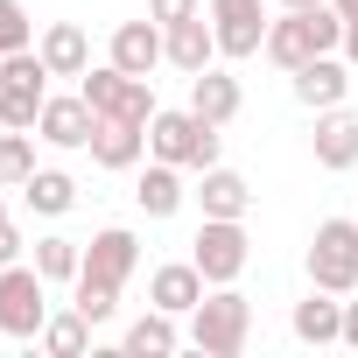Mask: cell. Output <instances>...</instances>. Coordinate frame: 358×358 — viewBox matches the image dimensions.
<instances>
[{
    "instance_id": "1",
    "label": "cell",
    "mask_w": 358,
    "mask_h": 358,
    "mask_svg": "<svg viewBox=\"0 0 358 358\" xmlns=\"http://www.w3.org/2000/svg\"><path fill=\"white\" fill-rule=\"evenodd\" d=\"M344 43V15L330 8H281V22H267V57L281 64V71H302V64H316V57H330Z\"/></svg>"
},
{
    "instance_id": "2",
    "label": "cell",
    "mask_w": 358,
    "mask_h": 358,
    "mask_svg": "<svg viewBox=\"0 0 358 358\" xmlns=\"http://www.w3.org/2000/svg\"><path fill=\"white\" fill-rule=\"evenodd\" d=\"M148 148H155V162H176V169H218V127L197 113V106H183V113H155L148 120Z\"/></svg>"
},
{
    "instance_id": "3",
    "label": "cell",
    "mask_w": 358,
    "mask_h": 358,
    "mask_svg": "<svg viewBox=\"0 0 358 358\" xmlns=\"http://www.w3.org/2000/svg\"><path fill=\"white\" fill-rule=\"evenodd\" d=\"M246 330H253V302H246L232 281L190 309V344H197L204 358H239V351H246Z\"/></svg>"
},
{
    "instance_id": "4",
    "label": "cell",
    "mask_w": 358,
    "mask_h": 358,
    "mask_svg": "<svg viewBox=\"0 0 358 358\" xmlns=\"http://www.w3.org/2000/svg\"><path fill=\"white\" fill-rule=\"evenodd\" d=\"M309 281L330 288V295L358 288V218H323L316 225V239H309Z\"/></svg>"
},
{
    "instance_id": "5",
    "label": "cell",
    "mask_w": 358,
    "mask_h": 358,
    "mask_svg": "<svg viewBox=\"0 0 358 358\" xmlns=\"http://www.w3.org/2000/svg\"><path fill=\"white\" fill-rule=\"evenodd\" d=\"M50 281L36 274V267H0V337H22V344H36L43 337V323H50V295H43Z\"/></svg>"
},
{
    "instance_id": "6",
    "label": "cell",
    "mask_w": 358,
    "mask_h": 358,
    "mask_svg": "<svg viewBox=\"0 0 358 358\" xmlns=\"http://www.w3.org/2000/svg\"><path fill=\"white\" fill-rule=\"evenodd\" d=\"M85 106L99 113V120H155L162 106H155V92H148V78H134V71H120V64H106V71H85Z\"/></svg>"
},
{
    "instance_id": "7",
    "label": "cell",
    "mask_w": 358,
    "mask_h": 358,
    "mask_svg": "<svg viewBox=\"0 0 358 358\" xmlns=\"http://www.w3.org/2000/svg\"><path fill=\"white\" fill-rule=\"evenodd\" d=\"M246 225L239 218H204L197 225V239H190V260H197V274L211 281V288H225V281H239L246 274Z\"/></svg>"
},
{
    "instance_id": "8",
    "label": "cell",
    "mask_w": 358,
    "mask_h": 358,
    "mask_svg": "<svg viewBox=\"0 0 358 358\" xmlns=\"http://www.w3.org/2000/svg\"><path fill=\"white\" fill-rule=\"evenodd\" d=\"M211 36H218V57H260L267 50L260 0H211Z\"/></svg>"
},
{
    "instance_id": "9",
    "label": "cell",
    "mask_w": 358,
    "mask_h": 358,
    "mask_svg": "<svg viewBox=\"0 0 358 358\" xmlns=\"http://www.w3.org/2000/svg\"><path fill=\"white\" fill-rule=\"evenodd\" d=\"M92 127H99V113L85 106V92H78V99H43L36 134H43L50 148H92Z\"/></svg>"
},
{
    "instance_id": "10",
    "label": "cell",
    "mask_w": 358,
    "mask_h": 358,
    "mask_svg": "<svg viewBox=\"0 0 358 358\" xmlns=\"http://www.w3.org/2000/svg\"><path fill=\"white\" fill-rule=\"evenodd\" d=\"M295 99H302L309 113H330V106H344V99H351V64H337V57H316V64H302V71H295Z\"/></svg>"
},
{
    "instance_id": "11",
    "label": "cell",
    "mask_w": 358,
    "mask_h": 358,
    "mask_svg": "<svg viewBox=\"0 0 358 358\" xmlns=\"http://www.w3.org/2000/svg\"><path fill=\"white\" fill-rule=\"evenodd\" d=\"M134 260H141V239L113 225V232H99V239H92V253H85V267H78V274H92V281H106V288H127Z\"/></svg>"
},
{
    "instance_id": "12",
    "label": "cell",
    "mask_w": 358,
    "mask_h": 358,
    "mask_svg": "<svg viewBox=\"0 0 358 358\" xmlns=\"http://www.w3.org/2000/svg\"><path fill=\"white\" fill-rule=\"evenodd\" d=\"M204 274H197V260H176V267H155V281H148V302L155 309H169V316H190L197 302H204Z\"/></svg>"
},
{
    "instance_id": "13",
    "label": "cell",
    "mask_w": 358,
    "mask_h": 358,
    "mask_svg": "<svg viewBox=\"0 0 358 358\" xmlns=\"http://www.w3.org/2000/svg\"><path fill=\"white\" fill-rule=\"evenodd\" d=\"M162 50H169V64L183 71V78H197V71H211V57H218V36H211V22H204V15H190V22L162 29Z\"/></svg>"
},
{
    "instance_id": "14",
    "label": "cell",
    "mask_w": 358,
    "mask_h": 358,
    "mask_svg": "<svg viewBox=\"0 0 358 358\" xmlns=\"http://www.w3.org/2000/svg\"><path fill=\"white\" fill-rule=\"evenodd\" d=\"M162 57H169V50H162V22H155V15H148V22H120V29H113V64H120V71L148 78Z\"/></svg>"
},
{
    "instance_id": "15",
    "label": "cell",
    "mask_w": 358,
    "mask_h": 358,
    "mask_svg": "<svg viewBox=\"0 0 358 358\" xmlns=\"http://www.w3.org/2000/svg\"><path fill=\"white\" fill-rule=\"evenodd\" d=\"M141 148H148V127L141 120H99L92 127V162L99 169H134Z\"/></svg>"
},
{
    "instance_id": "16",
    "label": "cell",
    "mask_w": 358,
    "mask_h": 358,
    "mask_svg": "<svg viewBox=\"0 0 358 358\" xmlns=\"http://www.w3.org/2000/svg\"><path fill=\"white\" fill-rule=\"evenodd\" d=\"M43 64H50V78H85L92 71V43H85V29L78 22H57V29H43Z\"/></svg>"
},
{
    "instance_id": "17",
    "label": "cell",
    "mask_w": 358,
    "mask_h": 358,
    "mask_svg": "<svg viewBox=\"0 0 358 358\" xmlns=\"http://www.w3.org/2000/svg\"><path fill=\"white\" fill-rule=\"evenodd\" d=\"M295 337L316 344V351H323V344H344V302H337L330 288H316L309 302H295Z\"/></svg>"
},
{
    "instance_id": "18",
    "label": "cell",
    "mask_w": 358,
    "mask_h": 358,
    "mask_svg": "<svg viewBox=\"0 0 358 358\" xmlns=\"http://www.w3.org/2000/svg\"><path fill=\"white\" fill-rule=\"evenodd\" d=\"M316 162H323V169H351V162H358V113L330 106V113L316 120Z\"/></svg>"
},
{
    "instance_id": "19",
    "label": "cell",
    "mask_w": 358,
    "mask_h": 358,
    "mask_svg": "<svg viewBox=\"0 0 358 358\" xmlns=\"http://www.w3.org/2000/svg\"><path fill=\"white\" fill-rule=\"evenodd\" d=\"M197 204H204V218H246L253 190H246V176H232V169H204V190H197Z\"/></svg>"
},
{
    "instance_id": "20",
    "label": "cell",
    "mask_w": 358,
    "mask_h": 358,
    "mask_svg": "<svg viewBox=\"0 0 358 358\" xmlns=\"http://www.w3.org/2000/svg\"><path fill=\"white\" fill-rule=\"evenodd\" d=\"M176 344H183V330H176L169 309H148V316L127 323V351H134V358H169Z\"/></svg>"
},
{
    "instance_id": "21",
    "label": "cell",
    "mask_w": 358,
    "mask_h": 358,
    "mask_svg": "<svg viewBox=\"0 0 358 358\" xmlns=\"http://www.w3.org/2000/svg\"><path fill=\"white\" fill-rule=\"evenodd\" d=\"M134 204H141L148 218H169L176 204H183V176H176V162H155V169H141V183H134Z\"/></svg>"
},
{
    "instance_id": "22",
    "label": "cell",
    "mask_w": 358,
    "mask_h": 358,
    "mask_svg": "<svg viewBox=\"0 0 358 358\" xmlns=\"http://www.w3.org/2000/svg\"><path fill=\"white\" fill-rule=\"evenodd\" d=\"M190 106H197L211 127H225V120L239 113V78H225V71H197V78H190Z\"/></svg>"
},
{
    "instance_id": "23",
    "label": "cell",
    "mask_w": 358,
    "mask_h": 358,
    "mask_svg": "<svg viewBox=\"0 0 358 358\" xmlns=\"http://www.w3.org/2000/svg\"><path fill=\"white\" fill-rule=\"evenodd\" d=\"M22 197H29V211H43V218H64L71 204H78V183L64 169H36L29 183H22Z\"/></svg>"
},
{
    "instance_id": "24",
    "label": "cell",
    "mask_w": 358,
    "mask_h": 358,
    "mask_svg": "<svg viewBox=\"0 0 358 358\" xmlns=\"http://www.w3.org/2000/svg\"><path fill=\"white\" fill-rule=\"evenodd\" d=\"M85 337H92V323H85V316H78V309H71V316H50V323H43V337H36V344H43V351H50V358H85Z\"/></svg>"
},
{
    "instance_id": "25",
    "label": "cell",
    "mask_w": 358,
    "mask_h": 358,
    "mask_svg": "<svg viewBox=\"0 0 358 358\" xmlns=\"http://www.w3.org/2000/svg\"><path fill=\"white\" fill-rule=\"evenodd\" d=\"M29 176H36V141L22 134V127H8V134H0V183H29Z\"/></svg>"
},
{
    "instance_id": "26",
    "label": "cell",
    "mask_w": 358,
    "mask_h": 358,
    "mask_svg": "<svg viewBox=\"0 0 358 358\" xmlns=\"http://www.w3.org/2000/svg\"><path fill=\"white\" fill-rule=\"evenodd\" d=\"M43 99H50V92L0 85V127H22V134H36V120H43Z\"/></svg>"
},
{
    "instance_id": "27",
    "label": "cell",
    "mask_w": 358,
    "mask_h": 358,
    "mask_svg": "<svg viewBox=\"0 0 358 358\" xmlns=\"http://www.w3.org/2000/svg\"><path fill=\"white\" fill-rule=\"evenodd\" d=\"M78 267H85V253L71 239H36V274L43 281H78Z\"/></svg>"
},
{
    "instance_id": "28",
    "label": "cell",
    "mask_w": 358,
    "mask_h": 358,
    "mask_svg": "<svg viewBox=\"0 0 358 358\" xmlns=\"http://www.w3.org/2000/svg\"><path fill=\"white\" fill-rule=\"evenodd\" d=\"M85 323H106L113 309H120V288H106V281H92V274H78V302H71Z\"/></svg>"
},
{
    "instance_id": "29",
    "label": "cell",
    "mask_w": 358,
    "mask_h": 358,
    "mask_svg": "<svg viewBox=\"0 0 358 358\" xmlns=\"http://www.w3.org/2000/svg\"><path fill=\"white\" fill-rule=\"evenodd\" d=\"M29 8L22 0H0V57H15V50H29Z\"/></svg>"
},
{
    "instance_id": "30",
    "label": "cell",
    "mask_w": 358,
    "mask_h": 358,
    "mask_svg": "<svg viewBox=\"0 0 358 358\" xmlns=\"http://www.w3.org/2000/svg\"><path fill=\"white\" fill-rule=\"evenodd\" d=\"M148 15H155L162 29H176V22H190V15H204V0H148Z\"/></svg>"
},
{
    "instance_id": "31",
    "label": "cell",
    "mask_w": 358,
    "mask_h": 358,
    "mask_svg": "<svg viewBox=\"0 0 358 358\" xmlns=\"http://www.w3.org/2000/svg\"><path fill=\"white\" fill-rule=\"evenodd\" d=\"M15 260H22V232L0 218V267H15Z\"/></svg>"
},
{
    "instance_id": "32",
    "label": "cell",
    "mask_w": 358,
    "mask_h": 358,
    "mask_svg": "<svg viewBox=\"0 0 358 358\" xmlns=\"http://www.w3.org/2000/svg\"><path fill=\"white\" fill-rule=\"evenodd\" d=\"M344 344L358 351V302H344Z\"/></svg>"
},
{
    "instance_id": "33",
    "label": "cell",
    "mask_w": 358,
    "mask_h": 358,
    "mask_svg": "<svg viewBox=\"0 0 358 358\" xmlns=\"http://www.w3.org/2000/svg\"><path fill=\"white\" fill-rule=\"evenodd\" d=\"M344 57L358 64V22H344Z\"/></svg>"
},
{
    "instance_id": "34",
    "label": "cell",
    "mask_w": 358,
    "mask_h": 358,
    "mask_svg": "<svg viewBox=\"0 0 358 358\" xmlns=\"http://www.w3.org/2000/svg\"><path fill=\"white\" fill-rule=\"evenodd\" d=\"M330 8H337V15H344V22H358V0H330Z\"/></svg>"
},
{
    "instance_id": "35",
    "label": "cell",
    "mask_w": 358,
    "mask_h": 358,
    "mask_svg": "<svg viewBox=\"0 0 358 358\" xmlns=\"http://www.w3.org/2000/svg\"><path fill=\"white\" fill-rule=\"evenodd\" d=\"M281 8H323V0H281Z\"/></svg>"
},
{
    "instance_id": "36",
    "label": "cell",
    "mask_w": 358,
    "mask_h": 358,
    "mask_svg": "<svg viewBox=\"0 0 358 358\" xmlns=\"http://www.w3.org/2000/svg\"><path fill=\"white\" fill-rule=\"evenodd\" d=\"M0 218H8V204H0Z\"/></svg>"
},
{
    "instance_id": "37",
    "label": "cell",
    "mask_w": 358,
    "mask_h": 358,
    "mask_svg": "<svg viewBox=\"0 0 358 358\" xmlns=\"http://www.w3.org/2000/svg\"><path fill=\"white\" fill-rule=\"evenodd\" d=\"M0 134H8V127H0Z\"/></svg>"
}]
</instances>
